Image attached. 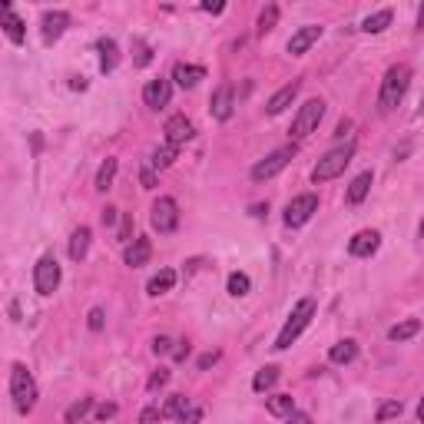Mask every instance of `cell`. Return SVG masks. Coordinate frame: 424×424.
Instances as JSON below:
<instances>
[{
	"mask_svg": "<svg viewBox=\"0 0 424 424\" xmlns=\"http://www.w3.org/2000/svg\"><path fill=\"white\" fill-rule=\"evenodd\" d=\"M93 411V398H80V401H73L70 408H67V414H63V421L67 424H80L87 414Z\"/></svg>",
	"mask_w": 424,
	"mask_h": 424,
	"instance_id": "obj_31",
	"label": "cell"
},
{
	"mask_svg": "<svg viewBox=\"0 0 424 424\" xmlns=\"http://www.w3.org/2000/svg\"><path fill=\"white\" fill-rule=\"evenodd\" d=\"M371 179H375L371 173H362V176H355V179H351V186H348V202L351 206L364 202V196L371 193Z\"/></svg>",
	"mask_w": 424,
	"mask_h": 424,
	"instance_id": "obj_24",
	"label": "cell"
},
{
	"mask_svg": "<svg viewBox=\"0 0 424 424\" xmlns=\"http://www.w3.org/2000/svg\"><path fill=\"white\" fill-rule=\"evenodd\" d=\"M299 90H302V80H292V83H285L279 93H272L269 96V103H265V109H269V116H279V113H285L288 106H292V100L299 96Z\"/></svg>",
	"mask_w": 424,
	"mask_h": 424,
	"instance_id": "obj_14",
	"label": "cell"
},
{
	"mask_svg": "<svg viewBox=\"0 0 424 424\" xmlns=\"http://www.w3.org/2000/svg\"><path fill=\"white\" fill-rule=\"evenodd\" d=\"M150 222H152V229H156L159 236L176 232V229H179V206H176V199L173 196L156 199V202H152V212H150Z\"/></svg>",
	"mask_w": 424,
	"mask_h": 424,
	"instance_id": "obj_6",
	"label": "cell"
},
{
	"mask_svg": "<svg viewBox=\"0 0 424 424\" xmlns=\"http://www.w3.org/2000/svg\"><path fill=\"white\" fill-rule=\"evenodd\" d=\"M10 398H14V408L20 414H30L37 405V381L27 371V364L14 362L10 364Z\"/></svg>",
	"mask_w": 424,
	"mask_h": 424,
	"instance_id": "obj_3",
	"label": "cell"
},
{
	"mask_svg": "<svg viewBox=\"0 0 424 424\" xmlns=\"http://www.w3.org/2000/svg\"><path fill=\"white\" fill-rule=\"evenodd\" d=\"M87 325H90L93 332H100V328H103V308H93V312H90V321H87Z\"/></svg>",
	"mask_w": 424,
	"mask_h": 424,
	"instance_id": "obj_41",
	"label": "cell"
},
{
	"mask_svg": "<svg viewBox=\"0 0 424 424\" xmlns=\"http://www.w3.org/2000/svg\"><path fill=\"white\" fill-rule=\"evenodd\" d=\"M176 156H179V146H173V143H166V146H156L150 156V166L152 169H166L176 163Z\"/></svg>",
	"mask_w": 424,
	"mask_h": 424,
	"instance_id": "obj_26",
	"label": "cell"
},
{
	"mask_svg": "<svg viewBox=\"0 0 424 424\" xmlns=\"http://www.w3.org/2000/svg\"><path fill=\"white\" fill-rule=\"evenodd\" d=\"M249 288H252V282H249V275H245V272H232V275H229V295H232V299H242V295H249Z\"/></svg>",
	"mask_w": 424,
	"mask_h": 424,
	"instance_id": "obj_33",
	"label": "cell"
},
{
	"mask_svg": "<svg viewBox=\"0 0 424 424\" xmlns=\"http://www.w3.org/2000/svg\"><path fill=\"white\" fill-rule=\"evenodd\" d=\"M418 30H424V7L418 10Z\"/></svg>",
	"mask_w": 424,
	"mask_h": 424,
	"instance_id": "obj_51",
	"label": "cell"
},
{
	"mask_svg": "<svg viewBox=\"0 0 424 424\" xmlns=\"http://www.w3.org/2000/svg\"><path fill=\"white\" fill-rule=\"evenodd\" d=\"M321 116H325V100H308V103L299 106V113H295V120H292V139H305L312 136L318 130V123H321Z\"/></svg>",
	"mask_w": 424,
	"mask_h": 424,
	"instance_id": "obj_5",
	"label": "cell"
},
{
	"mask_svg": "<svg viewBox=\"0 0 424 424\" xmlns=\"http://www.w3.org/2000/svg\"><path fill=\"white\" fill-rule=\"evenodd\" d=\"M186 355H189V342H179V345L173 348V358H176V362H186Z\"/></svg>",
	"mask_w": 424,
	"mask_h": 424,
	"instance_id": "obj_44",
	"label": "cell"
},
{
	"mask_svg": "<svg viewBox=\"0 0 424 424\" xmlns=\"http://www.w3.org/2000/svg\"><path fill=\"white\" fill-rule=\"evenodd\" d=\"M67 27H70V14H63V10H46L44 14V40L46 44L60 40Z\"/></svg>",
	"mask_w": 424,
	"mask_h": 424,
	"instance_id": "obj_16",
	"label": "cell"
},
{
	"mask_svg": "<svg viewBox=\"0 0 424 424\" xmlns=\"http://www.w3.org/2000/svg\"><path fill=\"white\" fill-rule=\"evenodd\" d=\"M166 381H169V371H166V368H159V371H156V375L146 381V388H150V391H156V388H163Z\"/></svg>",
	"mask_w": 424,
	"mask_h": 424,
	"instance_id": "obj_36",
	"label": "cell"
},
{
	"mask_svg": "<svg viewBox=\"0 0 424 424\" xmlns=\"http://www.w3.org/2000/svg\"><path fill=\"white\" fill-rule=\"evenodd\" d=\"M355 358H358V345L351 338H345V342H338V345L328 348V362L332 364H351Z\"/></svg>",
	"mask_w": 424,
	"mask_h": 424,
	"instance_id": "obj_21",
	"label": "cell"
},
{
	"mask_svg": "<svg viewBox=\"0 0 424 424\" xmlns=\"http://www.w3.org/2000/svg\"><path fill=\"white\" fill-rule=\"evenodd\" d=\"M418 421L424 424V398H421V405H418Z\"/></svg>",
	"mask_w": 424,
	"mask_h": 424,
	"instance_id": "obj_52",
	"label": "cell"
},
{
	"mask_svg": "<svg viewBox=\"0 0 424 424\" xmlns=\"http://www.w3.org/2000/svg\"><path fill=\"white\" fill-rule=\"evenodd\" d=\"M173 80H176V87H182V90H193L199 80H206V70L196 67V63H176L173 67Z\"/></svg>",
	"mask_w": 424,
	"mask_h": 424,
	"instance_id": "obj_18",
	"label": "cell"
},
{
	"mask_svg": "<svg viewBox=\"0 0 424 424\" xmlns=\"http://www.w3.org/2000/svg\"><path fill=\"white\" fill-rule=\"evenodd\" d=\"M159 418H163V408H146L139 414V424H156Z\"/></svg>",
	"mask_w": 424,
	"mask_h": 424,
	"instance_id": "obj_39",
	"label": "cell"
},
{
	"mask_svg": "<svg viewBox=\"0 0 424 424\" xmlns=\"http://www.w3.org/2000/svg\"><path fill=\"white\" fill-rule=\"evenodd\" d=\"M348 130H351V120H342V123H338V133H335V136L345 139V133H348Z\"/></svg>",
	"mask_w": 424,
	"mask_h": 424,
	"instance_id": "obj_50",
	"label": "cell"
},
{
	"mask_svg": "<svg viewBox=\"0 0 424 424\" xmlns=\"http://www.w3.org/2000/svg\"><path fill=\"white\" fill-rule=\"evenodd\" d=\"M3 33H7V40H10V44H24V40H27L24 20H20L10 7H3Z\"/></svg>",
	"mask_w": 424,
	"mask_h": 424,
	"instance_id": "obj_20",
	"label": "cell"
},
{
	"mask_svg": "<svg viewBox=\"0 0 424 424\" xmlns=\"http://www.w3.org/2000/svg\"><path fill=\"white\" fill-rule=\"evenodd\" d=\"M130 236H133V215H123V222H120V242H130Z\"/></svg>",
	"mask_w": 424,
	"mask_h": 424,
	"instance_id": "obj_37",
	"label": "cell"
},
{
	"mask_svg": "<svg viewBox=\"0 0 424 424\" xmlns=\"http://www.w3.org/2000/svg\"><path fill=\"white\" fill-rule=\"evenodd\" d=\"M70 258L73 262H83L87 258V252H90V229L87 226H80V229H73V236H70Z\"/></svg>",
	"mask_w": 424,
	"mask_h": 424,
	"instance_id": "obj_19",
	"label": "cell"
},
{
	"mask_svg": "<svg viewBox=\"0 0 424 424\" xmlns=\"http://www.w3.org/2000/svg\"><path fill=\"white\" fill-rule=\"evenodd\" d=\"M152 256V242L146 239V236H136L133 242L126 245V256H123V262L130 265V269H139V265H146Z\"/></svg>",
	"mask_w": 424,
	"mask_h": 424,
	"instance_id": "obj_15",
	"label": "cell"
},
{
	"mask_svg": "<svg viewBox=\"0 0 424 424\" xmlns=\"http://www.w3.org/2000/svg\"><path fill=\"white\" fill-rule=\"evenodd\" d=\"M96 50H100V70H103V73H113L116 63H120V50H116V44L106 37V40L96 44Z\"/></svg>",
	"mask_w": 424,
	"mask_h": 424,
	"instance_id": "obj_22",
	"label": "cell"
},
{
	"mask_svg": "<svg viewBox=\"0 0 424 424\" xmlns=\"http://www.w3.org/2000/svg\"><path fill=\"white\" fill-rule=\"evenodd\" d=\"M232 96H236L232 83H222L219 90L212 93V116H215L219 123H226L229 116H232Z\"/></svg>",
	"mask_w": 424,
	"mask_h": 424,
	"instance_id": "obj_17",
	"label": "cell"
},
{
	"mask_svg": "<svg viewBox=\"0 0 424 424\" xmlns=\"http://www.w3.org/2000/svg\"><path fill=\"white\" fill-rule=\"evenodd\" d=\"M113 414H116V405H103V408H100V421L113 418Z\"/></svg>",
	"mask_w": 424,
	"mask_h": 424,
	"instance_id": "obj_49",
	"label": "cell"
},
{
	"mask_svg": "<svg viewBox=\"0 0 424 424\" xmlns=\"http://www.w3.org/2000/svg\"><path fill=\"white\" fill-rule=\"evenodd\" d=\"M176 421H179V424H199V421H202V411H199V408H189L186 414H182V418H176Z\"/></svg>",
	"mask_w": 424,
	"mask_h": 424,
	"instance_id": "obj_40",
	"label": "cell"
},
{
	"mask_svg": "<svg viewBox=\"0 0 424 424\" xmlns=\"http://www.w3.org/2000/svg\"><path fill=\"white\" fill-rule=\"evenodd\" d=\"M408 87H411V67L408 63H394L391 70L385 73V80H381V93H378L381 113H388V109H394V106L401 103Z\"/></svg>",
	"mask_w": 424,
	"mask_h": 424,
	"instance_id": "obj_2",
	"label": "cell"
},
{
	"mask_svg": "<svg viewBox=\"0 0 424 424\" xmlns=\"http://www.w3.org/2000/svg\"><path fill=\"white\" fill-rule=\"evenodd\" d=\"M169 345H173V342H169L166 335H159V338H152V351H156V355H166V351H169Z\"/></svg>",
	"mask_w": 424,
	"mask_h": 424,
	"instance_id": "obj_42",
	"label": "cell"
},
{
	"mask_svg": "<svg viewBox=\"0 0 424 424\" xmlns=\"http://www.w3.org/2000/svg\"><path fill=\"white\" fill-rule=\"evenodd\" d=\"M275 24H279V7H275V3L262 7V14H258V33H262V37H265V33H272Z\"/></svg>",
	"mask_w": 424,
	"mask_h": 424,
	"instance_id": "obj_34",
	"label": "cell"
},
{
	"mask_svg": "<svg viewBox=\"0 0 424 424\" xmlns=\"http://www.w3.org/2000/svg\"><path fill=\"white\" fill-rule=\"evenodd\" d=\"M146 63H152V50L146 44H136V67H146Z\"/></svg>",
	"mask_w": 424,
	"mask_h": 424,
	"instance_id": "obj_38",
	"label": "cell"
},
{
	"mask_svg": "<svg viewBox=\"0 0 424 424\" xmlns=\"http://www.w3.org/2000/svg\"><path fill=\"white\" fill-rule=\"evenodd\" d=\"M312 315H315V299H302V302H295V308H292V315H288V321L282 325V332H279V338H275L272 348L285 351L299 335L308 328V321H312Z\"/></svg>",
	"mask_w": 424,
	"mask_h": 424,
	"instance_id": "obj_4",
	"label": "cell"
},
{
	"mask_svg": "<svg viewBox=\"0 0 424 424\" xmlns=\"http://www.w3.org/2000/svg\"><path fill=\"white\" fill-rule=\"evenodd\" d=\"M265 408H269V414H275V418H288V414L295 411V398H292V394H272V398L265 401Z\"/></svg>",
	"mask_w": 424,
	"mask_h": 424,
	"instance_id": "obj_28",
	"label": "cell"
},
{
	"mask_svg": "<svg viewBox=\"0 0 424 424\" xmlns=\"http://www.w3.org/2000/svg\"><path fill=\"white\" fill-rule=\"evenodd\" d=\"M351 159H355V139H345V143H338L335 150H328L321 159H318V166L312 169V182L318 186V182L338 179Z\"/></svg>",
	"mask_w": 424,
	"mask_h": 424,
	"instance_id": "obj_1",
	"label": "cell"
},
{
	"mask_svg": "<svg viewBox=\"0 0 424 424\" xmlns=\"http://www.w3.org/2000/svg\"><path fill=\"white\" fill-rule=\"evenodd\" d=\"M275 381H279V368L275 364H265V368H258L256 378H252V391H269V388H275Z\"/></svg>",
	"mask_w": 424,
	"mask_h": 424,
	"instance_id": "obj_29",
	"label": "cell"
},
{
	"mask_svg": "<svg viewBox=\"0 0 424 424\" xmlns=\"http://www.w3.org/2000/svg\"><path fill=\"white\" fill-rule=\"evenodd\" d=\"M60 285V262L53 256H40V262L33 265V288L40 295H53Z\"/></svg>",
	"mask_w": 424,
	"mask_h": 424,
	"instance_id": "obj_8",
	"label": "cell"
},
{
	"mask_svg": "<svg viewBox=\"0 0 424 424\" xmlns=\"http://www.w3.org/2000/svg\"><path fill=\"white\" fill-rule=\"evenodd\" d=\"M318 37H321V27H318V24L299 27V30L292 33V40H288V53H292V57H305V53L318 44Z\"/></svg>",
	"mask_w": 424,
	"mask_h": 424,
	"instance_id": "obj_12",
	"label": "cell"
},
{
	"mask_svg": "<svg viewBox=\"0 0 424 424\" xmlns=\"http://www.w3.org/2000/svg\"><path fill=\"white\" fill-rule=\"evenodd\" d=\"M169 96H173V83L169 80H150L146 90H143V103L150 109H163V106H169Z\"/></svg>",
	"mask_w": 424,
	"mask_h": 424,
	"instance_id": "obj_13",
	"label": "cell"
},
{
	"mask_svg": "<svg viewBox=\"0 0 424 424\" xmlns=\"http://www.w3.org/2000/svg\"><path fill=\"white\" fill-rule=\"evenodd\" d=\"M202 10H206V14H222L226 3H202Z\"/></svg>",
	"mask_w": 424,
	"mask_h": 424,
	"instance_id": "obj_48",
	"label": "cell"
},
{
	"mask_svg": "<svg viewBox=\"0 0 424 424\" xmlns=\"http://www.w3.org/2000/svg\"><path fill=\"white\" fill-rule=\"evenodd\" d=\"M418 236H421V239H424V222H421V229H418Z\"/></svg>",
	"mask_w": 424,
	"mask_h": 424,
	"instance_id": "obj_53",
	"label": "cell"
},
{
	"mask_svg": "<svg viewBox=\"0 0 424 424\" xmlns=\"http://www.w3.org/2000/svg\"><path fill=\"white\" fill-rule=\"evenodd\" d=\"M139 179H143V189H152V186H156V176H152V169H143V176H139Z\"/></svg>",
	"mask_w": 424,
	"mask_h": 424,
	"instance_id": "obj_47",
	"label": "cell"
},
{
	"mask_svg": "<svg viewBox=\"0 0 424 424\" xmlns=\"http://www.w3.org/2000/svg\"><path fill=\"white\" fill-rule=\"evenodd\" d=\"M285 424H312V418H308L305 411H292V414L285 418Z\"/></svg>",
	"mask_w": 424,
	"mask_h": 424,
	"instance_id": "obj_43",
	"label": "cell"
},
{
	"mask_svg": "<svg viewBox=\"0 0 424 424\" xmlns=\"http://www.w3.org/2000/svg\"><path fill=\"white\" fill-rule=\"evenodd\" d=\"M295 152H299V150H295V143H288V146H282V150L269 152L262 163H256V166H252V179L265 182V179H272V176H279V173H282V169L295 159Z\"/></svg>",
	"mask_w": 424,
	"mask_h": 424,
	"instance_id": "obj_7",
	"label": "cell"
},
{
	"mask_svg": "<svg viewBox=\"0 0 424 424\" xmlns=\"http://www.w3.org/2000/svg\"><path fill=\"white\" fill-rule=\"evenodd\" d=\"M391 10H378V14H371V17H364L362 20V30L364 33H381V30H388L391 27Z\"/></svg>",
	"mask_w": 424,
	"mask_h": 424,
	"instance_id": "obj_30",
	"label": "cell"
},
{
	"mask_svg": "<svg viewBox=\"0 0 424 424\" xmlns=\"http://www.w3.org/2000/svg\"><path fill=\"white\" fill-rule=\"evenodd\" d=\"M116 212H120V209H113V206H106V209H103V215H100V219H103V226H113V222H116Z\"/></svg>",
	"mask_w": 424,
	"mask_h": 424,
	"instance_id": "obj_46",
	"label": "cell"
},
{
	"mask_svg": "<svg viewBox=\"0 0 424 424\" xmlns=\"http://www.w3.org/2000/svg\"><path fill=\"white\" fill-rule=\"evenodd\" d=\"M163 133H166V143L182 146V143H189V139L196 136V126H193V120H186L182 113H176V116H169V120H166Z\"/></svg>",
	"mask_w": 424,
	"mask_h": 424,
	"instance_id": "obj_11",
	"label": "cell"
},
{
	"mask_svg": "<svg viewBox=\"0 0 424 424\" xmlns=\"http://www.w3.org/2000/svg\"><path fill=\"white\" fill-rule=\"evenodd\" d=\"M116 169H120V163H116L113 156H106V159H103V166L96 169V182H93V186H96L100 193H106V189L113 186V179H116Z\"/></svg>",
	"mask_w": 424,
	"mask_h": 424,
	"instance_id": "obj_25",
	"label": "cell"
},
{
	"mask_svg": "<svg viewBox=\"0 0 424 424\" xmlns=\"http://www.w3.org/2000/svg\"><path fill=\"white\" fill-rule=\"evenodd\" d=\"M418 332H421V318H405V321H398V325L388 328V338H391V342H408V338H414Z\"/></svg>",
	"mask_w": 424,
	"mask_h": 424,
	"instance_id": "obj_23",
	"label": "cell"
},
{
	"mask_svg": "<svg viewBox=\"0 0 424 424\" xmlns=\"http://www.w3.org/2000/svg\"><path fill=\"white\" fill-rule=\"evenodd\" d=\"M215 362H219V351H209V355H202V358H199V368L206 371V368H209V364H215Z\"/></svg>",
	"mask_w": 424,
	"mask_h": 424,
	"instance_id": "obj_45",
	"label": "cell"
},
{
	"mask_svg": "<svg viewBox=\"0 0 424 424\" xmlns=\"http://www.w3.org/2000/svg\"><path fill=\"white\" fill-rule=\"evenodd\" d=\"M315 212H318V196L315 193H302V196H295L285 206V215H282V219H285L288 229H299V226H305Z\"/></svg>",
	"mask_w": 424,
	"mask_h": 424,
	"instance_id": "obj_9",
	"label": "cell"
},
{
	"mask_svg": "<svg viewBox=\"0 0 424 424\" xmlns=\"http://www.w3.org/2000/svg\"><path fill=\"white\" fill-rule=\"evenodd\" d=\"M173 285H176V272H173V269H163L159 275H152V279H150L146 292H150L152 299H156V295H166V292H169Z\"/></svg>",
	"mask_w": 424,
	"mask_h": 424,
	"instance_id": "obj_27",
	"label": "cell"
},
{
	"mask_svg": "<svg viewBox=\"0 0 424 424\" xmlns=\"http://www.w3.org/2000/svg\"><path fill=\"white\" fill-rule=\"evenodd\" d=\"M189 408H193V405H189V398H186V394H173L166 405H163V418H182Z\"/></svg>",
	"mask_w": 424,
	"mask_h": 424,
	"instance_id": "obj_32",
	"label": "cell"
},
{
	"mask_svg": "<svg viewBox=\"0 0 424 424\" xmlns=\"http://www.w3.org/2000/svg\"><path fill=\"white\" fill-rule=\"evenodd\" d=\"M401 411H405V405H401V401H385V405L378 408V414H375V421L385 424V421H391V418H398Z\"/></svg>",
	"mask_w": 424,
	"mask_h": 424,
	"instance_id": "obj_35",
	"label": "cell"
},
{
	"mask_svg": "<svg viewBox=\"0 0 424 424\" xmlns=\"http://www.w3.org/2000/svg\"><path fill=\"white\" fill-rule=\"evenodd\" d=\"M378 245H381L378 229H362V232H355V236H351L348 252L355 258H368V256H375V252H378Z\"/></svg>",
	"mask_w": 424,
	"mask_h": 424,
	"instance_id": "obj_10",
	"label": "cell"
}]
</instances>
